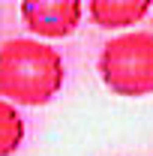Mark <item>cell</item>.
Segmentation results:
<instances>
[{
	"mask_svg": "<svg viewBox=\"0 0 153 156\" xmlns=\"http://www.w3.org/2000/svg\"><path fill=\"white\" fill-rule=\"evenodd\" d=\"M24 138V120L18 108L6 99H0V156H12Z\"/></svg>",
	"mask_w": 153,
	"mask_h": 156,
	"instance_id": "cell-5",
	"label": "cell"
},
{
	"mask_svg": "<svg viewBox=\"0 0 153 156\" xmlns=\"http://www.w3.org/2000/svg\"><path fill=\"white\" fill-rule=\"evenodd\" d=\"M66 63L54 45L15 36L0 45V99L12 105H45L57 96Z\"/></svg>",
	"mask_w": 153,
	"mask_h": 156,
	"instance_id": "cell-1",
	"label": "cell"
},
{
	"mask_svg": "<svg viewBox=\"0 0 153 156\" xmlns=\"http://www.w3.org/2000/svg\"><path fill=\"white\" fill-rule=\"evenodd\" d=\"M99 75L120 96L153 93V33L126 30L111 36L99 54Z\"/></svg>",
	"mask_w": 153,
	"mask_h": 156,
	"instance_id": "cell-2",
	"label": "cell"
},
{
	"mask_svg": "<svg viewBox=\"0 0 153 156\" xmlns=\"http://www.w3.org/2000/svg\"><path fill=\"white\" fill-rule=\"evenodd\" d=\"M147 12H150L147 0H90L87 3V15L105 30L129 27L135 21H141Z\"/></svg>",
	"mask_w": 153,
	"mask_h": 156,
	"instance_id": "cell-4",
	"label": "cell"
},
{
	"mask_svg": "<svg viewBox=\"0 0 153 156\" xmlns=\"http://www.w3.org/2000/svg\"><path fill=\"white\" fill-rule=\"evenodd\" d=\"M84 15V6L78 0H27L21 3V18L24 24L45 39L69 36L78 27Z\"/></svg>",
	"mask_w": 153,
	"mask_h": 156,
	"instance_id": "cell-3",
	"label": "cell"
}]
</instances>
